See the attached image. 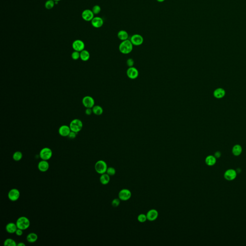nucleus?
Segmentation results:
<instances>
[{"instance_id":"nucleus-18","label":"nucleus","mask_w":246,"mask_h":246,"mask_svg":"<svg viewBox=\"0 0 246 246\" xmlns=\"http://www.w3.org/2000/svg\"><path fill=\"white\" fill-rule=\"evenodd\" d=\"M91 25L93 27L95 28H100L102 27L103 25V20L102 18L100 17H94L93 20L91 21Z\"/></svg>"},{"instance_id":"nucleus-29","label":"nucleus","mask_w":246,"mask_h":246,"mask_svg":"<svg viewBox=\"0 0 246 246\" xmlns=\"http://www.w3.org/2000/svg\"><path fill=\"white\" fill-rule=\"evenodd\" d=\"M55 1L54 0H48L45 3V8L47 9H52L55 5Z\"/></svg>"},{"instance_id":"nucleus-15","label":"nucleus","mask_w":246,"mask_h":246,"mask_svg":"<svg viewBox=\"0 0 246 246\" xmlns=\"http://www.w3.org/2000/svg\"><path fill=\"white\" fill-rule=\"evenodd\" d=\"M94 14L93 11L90 10L86 9L83 11L82 13V18L85 21H90L94 18Z\"/></svg>"},{"instance_id":"nucleus-2","label":"nucleus","mask_w":246,"mask_h":246,"mask_svg":"<svg viewBox=\"0 0 246 246\" xmlns=\"http://www.w3.org/2000/svg\"><path fill=\"white\" fill-rule=\"evenodd\" d=\"M16 224L18 228L23 230H26L30 226V220L27 217L21 216L16 220Z\"/></svg>"},{"instance_id":"nucleus-17","label":"nucleus","mask_w":246,"mask_h":246,"mask_svg":"<svg viewBox=\"0 0 246 246\" xmlns=\"http://www.w3.org/2000/svg\"><path fill=\"white\" fill-rule=\"evenodd\" d=\"M49 163L47 160H41L39 163L38 168L41 172L47 171L49 169Z\"/></svg>"},{"instance_id":"nucleus-11","label":"nucleus","mask_w":246,"mask_h":246,"mask_svg":"<svg viewBox=\"0 0 246 246\" xmlns=\"http://www.w3.org/2000/svg\"><path fill=\"white\" fill-rule=\"evenodd\" d=\"M127 75L130 79H135L139 76V71L134 67H131L127 70Z\"/></svg>"},{"instance_id":"nucleus-24","label":"nucleus","mask_w":246,"mask_h":246,"mask_svg":"<svg viewBox=\"0 0 246 246\" xmlns=\"http://www.w3.org/2000/svg\"><path fill=\"white\" fill-rule=\"evenodd\" d=\"M38 236L35 233H30L27 236V240L30 243H33L37 241Z\"/></svg>"},{"instance_id":"nucleus-23","label":"nucleus","mask_w":246,"mask_h":246,"mask_svg":"<svg viewBox=\"0 0 246 246\" xmlns=\"http://www.w3.org/2000/svg\"><path fill=\"white\" fill-rule=\"evenodd\" d=\"M100 181L102 185H107L110 181V175H108L107 173H104V174L101 175L100 178Z\"/></svg>"},{"instance_id":"nucleus-19","label":"nucleus","mask_w":246,"mask_h":246,"mask_svg":"<svg viewBox=\"0 0 246 246\" xmlns=\"http://www.w3.org/2000/svg\"><path fill=\"white\" fill-rule=\"evenodd\" d=\"M18 228L16 223L13 222L8 223L6 226V231L9 234L15 233Z\"/></svg>"},{"instance_id":"nucleus-34","label":"nucleus","mask_w":246,"mask_h":246,"mask_svg":"<svg viewBox=\"0 0 246 246\" xmlns=\"http://www.w3.org/2000/svg\"><path fill=\"white\" fill-rule=\"evenodd\" d=\"M120 203V200L119 198H114L111 202V205L114 207H117L118 206Z\"/></svg>"},{"instance_id":"nucleus-1","label":"nucleus","mask_w":246,"mask_h":246,"mask_svg":"<svg viewBox=\"0 0 246 246\" xmlns=\"http://www.w3.org/2000/svg\"><path fill=\"white\" fill-rule=\"evenodd\" d=\"M133 46L130 40L122 41L119 46V50L121 53L124 55H128L132 52Z\"/></svg>"},{"instance_id":"nucleus-41","label":"nucleus","mask_w":246,"mask_h":246,"mask_svg":"<svg viewBox=\"0 0 246 246\" xmlns=\"http://www.w3.org/2000/svg\"><path fill=\"white\" fill-rule=\"evenodd\" d=\"M156 1H158V2H159V3H162V2L165 1V0H156Z\"/></svg>"},{"instance_id":"nucleus-6","label":"nucleus","mask_w":246,"mask_h":246,"mask_svg":"<svg viewBox=\"0 0 246 246\" xmlns=\"http://www.w3.org/2000/svg\"><path fill=\"white\" fill-rule=\"evenodd\" d=\"M83 106L86 108H93L95 105V101L92 97L90 96H85L82 101Z\"/></svg>"},{"instance_id":"nucleus-31","label":"nucleus","mask_w":246,"mask_h":246,"mask_svg":"<svg viewBox=\"0 0 246 246\" xmlns=\"http://www.w3.org/2000/svg\"><path fill=\"white\" fill-rule=\"evenodd\" d=\"M106 173H107L108 175H109L110 176H113V175H114L116 174V169L114 167H108Z\"/></svg>"},{"instance_id":"nucleus-40","label":"nucleus","mask_w":246,"mask_h":246,"mask_svg":"<svg viewBox=\"0 0 246 246\" xmlns=\"http://www.w3.org/2000/svg\"><path fill=\"white\" fill-rule=\"evenodd\" d=\"M26 245L23 242H20L18 244H17V246H25Z\"/></svg>"},{"instance_id":"nucleus-4","label":"nucleus","mask_w":246,"mask_h":246,"mask_svg":"<svg viewBox=\"0 0 246 246\" xmlns=\"http://www.w3.org/2000/svg\"><path fill=\"white\" fill-rule=\"evenodd\" d=\"M94 168L97 173L102 175L106 173L108 168L107 165L104 160H99L96 163Z\"/></svg>"},{"instance_id":"nucleus-26","label":"nucleus","mask_w":246,"mask_h":246,"mask_svg":"<svg viewBox=\"0 0 246 246\" xmlns=\"http://www.w3.org/2000/svg\"><path fill=\"white\" fill-rule=\"evenodd\" d=\"M92 109L93 113L96 116H101L103 114V108L100 105H94Z\"/></svg>"},{"instance_id":"nucleus-13","label":"nucleus","mask_w":246,"mask_h":246,"mask_svg":"<svg viewBox=\"0 0 246 246\" xmlns=\"http://www.w3.org/2000/svg\"><path fill=\"white\" fill-rule=\"evenodd\" d=\"M158 215H159V213L158 211L155 209L150 210L146 214L147 220L151 222L156 220L158 218Z\"/></svg>"},{"instance_id":"nucleus-22","label":"nucleus","mask_w":246,"mask_h":246,"mask_svg":"<svg viewBox=\"0 0 246 246\" xmlns=\"http://www.w3.org/2000/svg\"><path fill=\"white\" fill-rule=\"evenodd\" d=\"M117 37L120 40L122 41L128 40L129 35L127 31L125 30H120L117 33Z\"/></svg>"},{"instance_id":"nucleus-35","label":"nucleus","mask_w":246,"mask_h":246,"mask_svg":"<svg viewBox=\"0 0 246 246\" xmlns=\"http://www.w3.org/2000/svg\"><path fill=\"white\" fill-rule=\"evenodd\" d=\"M127 65L129 67H133V65L134 64V61L133 59L129 58L128 59L127 61Z\"/></svg>"},{"instance_id":"nucleus-38","label":"nucleus","mask_w":246,"mask_h":246,"mask_svg":"<svg viewBox=\"0 0 246 246\" xmlns=\"http://www.w3.org/2000/svg\"><path fill=\"white\" fill-rule=\"evenodd\" d=\"M85 112L86 114H87L88 116H90L93 113V109H92V108H86Z\"/></svg>"},{"instance_id":"nucleus-3","label":"nucleus","mask_w":246,"mask_h":246,"mask_svg":"<svg viewBox=\"0 0 246 246\" xmlns=\"http://www.w3.org/2000/svg\"><path fill=\"white\" fill-rule=\"evenodd\" d=\"M83 125V123L81 120L78 119H75L71 121L70 123L69 127L72 131L78 133L81 130Z\"/></svg>"},{"instance_id":"nucleus-16","label":"nucleus","mask_w":246,"mask_h":246,"mask_svg":"<svg viewBox=\"0 0 246 246\" xmlns=\"http://www.w3.org/2000/svg\"><path fill=\"white\" fill-rule=\"evenodd\" d=\"M226 90L222 88H218L214 90L213 95L214 98L217 99H221L226 95Z\"/></svg>"},{"instance_id":"nucleus-33","label":"nucleus","mask_w":246,"mask_h":246,"mask_svg":"<svg viewBox=\"0 0 246 246\" xmlns=\"http://www.w3.org/2000/svg\"><path fill=\"white\" fill-rule=\"evenodd\" d=\"M92 11H93V13H94V15L99 14L101 12V7L98 5H96V6H94V7H93Z\"/></svg>"},{"instance_id":"nucleus-42","label":"nucleus","mask_w":246,"mask_h":246,"mask_svg":"<svg viewBox=\"0 0 246 246\" xmlns=\"http://www.w3.org/2000/svg\"><path fill=\"white\" fill-rule=\"evenodd\" d=\"M54 1H61V0H54Z\"/></svg>"},{"instance_id":"nucleus-5","label":"nucleus","mask_w":246,"mask_h":246,"mask_svg":"<svg viewBox=\"0 0 246 246\" xmlns=\"http://www.w3.org/2000/svg\"><path fill=\"white\" fill-rule=\"evenodd\" d=\"M39 155L40 158L42 160H48L52 158L53 151L50 148L45 147L41 150Z\"/></svg>"},{"instance_id":"nucleus-30","label":"nucleus","mask_w":246,"mask_h":246,"mask_svg":"<svg viewBox=\"0 0 246 246\" xmlns=\"http://www.w3.org/2000/svg\"><path fill=\"white\" fill-rule=\"evenodd\" d=\"M137 220L140 223H144L147 220V217L146 215L142 214H139L137 216Z\"/></svg>"},{"instance_id":"nucleus-37","label":"nucleus","mask_w":246,"mask_h":246,"mask_svg":"<svg viewBox=\"0 0 246 246\" xmlns=\"http://www.w3.org/2000/svg\"><path fill=\"white\" fill-rule=\"evenodd\" d=\"M23 231L24 230H22L21 229L18 228L16 232H15V234H16V235H18V237L22 236L23 235Z\"/></svg>"},{"instance_id":"nucleus-39","label":"nucleus","mask_w":246,"mask_h":246,"mask_svg":"<svg viewBox=\"0 0 246 246\" xmlns=\"http://www.w3.org/2000/svg\"><path fill=\"white\" fill-rule=\"evenodd\" d=\"M214 156L216 157V159L217 158H219L221 156V153L220 151H216L215 153Z\"/></svg>"},{"instance_id":"nucleus-32","label":"nucleus","mask_w":246,"mask_h":246,"mask_svg":"<svg viewBox=\"0 0 246 246\" xmlns=\"http://www.w3.org/2000/svg\"><path fill=\"white\" fill-rule=\"evenodd\" d=\"M71 57L74 60H77L80 58V52L75 50L73 52L71 55Z\"/></svg>"},{"instance_id":"nucleus-20","label":"nucleus","mask_w":246,"mask_h":246,"mask_svg":"<svg viewBox=\"0 0 246 246\" xmlns=\"http://www.w3.org/2000/svg\"><path fill=\"white\" fill-rule=\"evenodd\" d=\"M205 161L206 164L208 166H214L216 163V158L214 155H209L206 157Z\"/></svg>"},{"instance_id":"nucleus-12","label":"nucleus","mask_w":246,"mask_h":246,"mask_svg":"<svg viewBox=\"0 0 246 246\" xmlns=\"http://www.w3.org/2000/svg\"><path fill=\"white\" fill-rule=\"evenodd\" d=\"M85 43L83 41L80 40H76L74 41L72 44V48L78 52H81L84 50Z\"/></svg>"},{"instance_id":"nucleus-9","label":"nucleus","mask_w":246,"mask_h":246,"mask_svg":"<svg viewBox=\"0 0 246 246\" xmlns=\"http://www.w3.org/2000/svg\"><path fill=\"white\" fill-rule=\"evenodd\" d=\"M20 196V192L16 189H12L8 193V198L10 200L16 201L19 199Z\"/></svg>"},{"instance_id":"nucleus-21","label":"nucleus","mask_w":246,"mask_h":246,"mask_svg":"<svg viewBox=\"0 0 246 246\" xmlns=\"http://www.w3.org/2000/svg\"><path fill=\"white\" fill-rule=\"evenodd\" d=\"M232 152L234 156H238L241 155L242 152V148L239 144H236L233 147Z\"/></svg>"},{"instance_id":"nucleus-14","label":"nucleus","mask_w":246,"mask_h":246,"mask_svg":"<svg viewBox=\"0 0 246 246\" xmlns=\"http://www.w3.org/2000/svg\"><path fill=\"white\" fill-rule=\"evenodd\" d=\"M71 129L69 125H63L61 126L58 129V133L59 135L63 137H68L71 132Z\"/></svg>"},{"instance_id":"nucleus-7","label":"nucleus","mask_w":246,"mask_h":246,"mask_svg":"<svg viewBox=\"0 0 246 246\" xmlns=\"http://www.w3.org/2000/svg\"><path fill=\"white\" fill-rule=\"evenodd\" d=\"M130 41L132 42L133 45L138 46L143 44L144 39L141 35L138 34H134L133 35H132L131 37Z\"/></svg>"},{"instance_id":"nucleus-25","label":"nucleus","mask_w":246,"mask_h":246,"mask_svg":"<svg viewBox=\"0 0 246 246\" xmlns=\"http://www.w3.org/2000/svg\"><path fill=\"white\" fill-rule=\"evenodd\" d=\"M80 58L83 61H88L90 58V53L86 50H82L80 52Z\"/></svg>"},{"instance_id":"nucleus-8","label":"nucleus","mask_w":246,"mask_h":246,"mask_svg":"<svg viewBox=\"0 0 246 246\" xmlns=\"http://www.w3.org/2000/svg\"><path fill=\"white\" fill-rule=\"evenodd\" d=\"M131 195L132 193L129 189H124L120 191L118 194V197L120 200L122 201H127L130 198Z\"/></svg>"},{"instance_id":"nucleus-27","label":"nucleus","mask_w":246,"mask_h":246,"mask_svg":"<svg viewBox=\"0 0 246 246\" xmlns=\"http://www.w3.org/2000/svg\"><path fill=\"white\" fill-rule=\"evenodd\" d=\"M23 158V154L20 151H16L13 155V159L16 162H18Z\"/></svg>"},{"instance_id":"nucleus-28","label":"nucleus","mask_w":246,"mask_h":246,"mask_svg":"<svg viewBox=\"0 0 246 246\" xmlns=\"http://www.w3.org/2000/svg\"><path fill=\"white\" fill-rule=\"evenodd\" d=\"M4 245L5 246H16L17 244L14 239L9 238L4 240Z\"/></svg>"},{"instance_id":"nucleus-36","label":"nucleus","mask_w":246,"mask_h":246,"mask_svg":"<svg viewBox=\"0 0 246 246\" xmlns=\"http://www.w3.org/2000/svg\"><path fill=\"white\" fill-rule=\"evenodd\" d=\"M77 133L73 132L71 131L69 134L68 135V137L70 139H74L76 137V135H77Z\"/></svg>"},{"instance_id":"nucleus-10","label":"nucleus","mask_w":246,"mask_h":246,"mask_svg":"<svg viewBox=\"0 0 246 246\" xmlns=\"http://www.w3.org/2000/svg\"><path fill=\"white\" fill-rule=\"evenodd\" d=\"M237 177V172L233 169L226 170L224 173V178L227 181H230L235 179Z\"/></svg>"}]
</instances>
